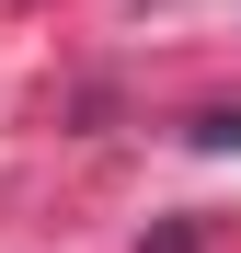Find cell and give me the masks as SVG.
Returning a JSON list of instances; mask_svg holds the SVG:
<instances>
[]
</instances>
